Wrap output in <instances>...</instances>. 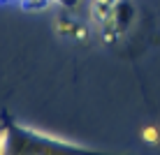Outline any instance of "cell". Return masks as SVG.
I'll list each match as a JSON object with an SVG mask.
<instances>
[{
  "instance_id": "cell-5",
  "label": "cell",
  "mask_w": 160,
  "mask_h": 155,
  "mask_svg": "<svg viewBox=\"0 0 160 155\" xmlns=\"http://www.w3.org/2000/svg\"><path fill=\"white\" fill-rule=\"evenodd\" d=\"M51 2L58 5V7H63V9H68V12H74V9L79 7L81 0H51Z\"/></svg>"
},
{
  "instance_id": "cell-4",
  "label": "cell",
  "mask_w": 160,
  "mask_h": 155,
  "mask_svg": "<svg viewBox=\"0 0 160 155\" xmlns=\"http://www.w3.org/2000/svg\"><path fill=\"white\" fill-rule=\"evenodd\" d=\"M142 137H144L146 143L156 146V143L160 141V130H158V127H153V125H148V127H144V130H142Z\"/></svg>"
},
{
  "instance_id": "cell-2",
  "label": "cell",
  "mask_w": 160,
  "mask_h": 155,
  "mask_svg": "<svg viewBox=\"0 0 160 155\" xmlns=\"http://www.w3.org/2000/svg\"><path fill=\"white\" fill-rule=\"evenodd\" d=\"M132 19H135V7L130 5V0H121L116 7L112 9V14L107 16V21L100 26V35H102V42L104 44H112L116 42L125 30L130 28Z\"/></svg>"
},
{
  "instance_id": "cell-3",
  "label": "cell",
  "mask_w": 160,
  "mask_h": 155,
  "mask_svg": "<svg viewBox=\"0 0 160 155\" xmlns=\"http://www.w3.org/2000/svg\"><path fill=\"white\" fill-rule=\"evenodd\" d=\"M56 30H58V35L72 37V40H77V42H84L88 37V26L79 23L70 12H63V14L56 16Z\"/></svg>"
},
{
  "instance_id": "cell-1",
  "label": "cell",
  "mask_w": 160,
  "mask_h": 155,
  "mask_svg": "<svg viewBox=\"0 0 160 155\" xmlns=\"http://www.w3.org/2000/svg\"><path fill=\"white\" fill-rule=\"evenodd\" d=\"M0 127H2L5 141H7L5 155H112L60 139V137H53L49 132L35 130V127H28L9 116H5V123Z\"/></svg>"
},
{
  "instance_id": "cell-7",
  "label": "cell",
  "mask_w": 160,
  "mask_h": 155,
  "mask_svg": "<svg viewBox=\"0 0 160 155\" xmlns=\"http://www.w3.org/2000/svg\"><path fill=\"white\" fill-rule=\"evenodd\" d=\"M0 2H2V0H0Z\"/></svg>"
},
{
  "instance_id": "cell-6",
  "label": "cell",
  "mask_w": 160,
  "mask_h": 155,
  "mask_svg": "<svg viewBox=\"0 0 160 155\" xmlns=\"http://www.w3.org/2000/svg\"><path fill=\"white\" fill-rule=\"evenodd\" d=\"M5 146H7V141H5V132L0 127V155H5Z\"/></svg>"
}]
</instances>
